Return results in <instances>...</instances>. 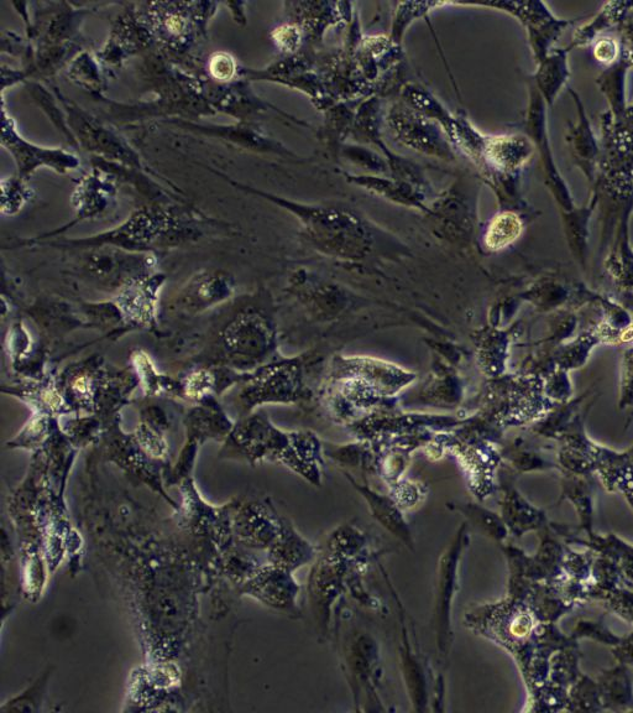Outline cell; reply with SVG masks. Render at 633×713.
<instances>
[{
    "instance_id": "6da1fadb",
    "label": "cell",
    "mask_w": 633,
    "mask_h": 713,
    "mask_svg": "<svg viewBox=\"0 0 633 713\" xmlns=\"http://www.w3.org/2000/svg\"><path fill=\"white\" fill-rule=\"evenodd\" d=\"M213 223L195 208L159 202L139 207L127 221L112 231L88 238L39 244L66 249L111 246L132 253L154 254L197 241L204 236L207 228H213Z\"/></svg>"
},
{
    "instance_id": "7a4b0ae2",
    "label": "cell",
    "mask_w": 633,
    "mask_h": 713,
    "mask_svg": "<svg viewBox=\"0 0 633 713\" xmlns=\"http://www.w3.org/2000/svg\"><path fill=\"white\" fill-rule=\"evenodd\" d=\"M416 381V374L384 359L334 356L329 366L327 400L339 415L378 407Z\"/></svg>"
},
{
    "instance_id": "3957f363",
    "label": "cell",
    "mask_w": 633,
    "mask_h": 713,
    "mask_svg": "<svg viewBox=\"0 0 633 713\" xmlns=\"http://www.w3.org/2000/svg\"><path fill=\"white\" fill-rule=\"evenodd\" d=\"M226 179L230 185L238 190L249 192V194L259 195L264 199L280 205L286 210L294 212L300 217L305 226L308 239L319 252L331 257L345 260H362L368 257L373 249V238L370 236L368 227H365L358 218L347 215V213L322 210V208H307L292 204V202L282 200L280 197L265 194L253 187L240 184L228 178L227 175L217 174Z\"/></svg>"
},
{
    "instance_id": "277c9868",
    "label": "cell",
    "mask_w": 633,
    "mask_h": 713,
    "mask_svg": "<svg viewBox=\"0 0 633 713\" xmlns=\"http://www.w3.org/2000/svg\"><path fill=\"white\" fill-rule=\"evenodd\" d=\"M317 451V442L311 435L284 433L261 414L248 415L235 424L223 449L228 457H239L251 463L261 460L284 462L306 477L310 476L307 454L316 455Z\"/></svg>"
},
{
    "instance_id": "5b68a950",
    "label": "cell",
    "mask_w": 633,
    "mask_h": 713,
    "mask_svg": "<svg viewBox=\"0 0 633 713\" xmlns=\"http://www.w3.org/2000/svg\"><path fill=\"white\" fill-rule=\"evenodd\" d=\"M218 343L224 367L238 373H253L277 359L274 316L263 307H250L230 322Z\"/></svg>"
},
{
    "instance_id": "8992f818",
    "label": "cell",
    "mask_w": 633,
    "mask_h": 713,
    "mask_svg": "<svg viewBox=\"0 0 633 713\" xmlns=\"http://www.w3.org/2000/svg\"><path fill=\"white\" fill-rule=\"evenodd\" d=\"M155 41L174 56H185L206 36L216 3L160 2L139 5ZM138 8V9H139Z\"/></svg>"
},
{
    "instance_id": "52a82bcc",
    "label": "cell",
    "mask_w": 633,
    "mask_h": 713,
    "mask_svg": "<svg viewBox=\"0 0 633 713\" xmlns=\"http://www.w3.org/2000/svg\"><path fill=\"white\" fill-rule=\"evenodd\" d=\"M307 357L280 358L248 373L239 393L243 414L266 404H295L312 397L306 384Z\"/></svg>"
},
{
    "instance_id": "ba28073f",
    "label": "cell",
    "mask_w": 633,
    "mask_h": 713,
    "mask_svg": "<svg viewBox=\"0 0 633 713\" xmlns=\"http://www.w3.org/2000/svg\"><path fill=\"white\" fill-rule=\"evenodd\" d=\"M77 253L75 269L81 277L107 290H120L132 281L153 274L154 254L132 253L111 246L70 249Z\"/></svg>"
},
{
    "instance_id": "9c48e42d",
    "label": "cell",
    "mask_w": 633,
    "mask_h": 713,
    "mask_svg": "<svg viewBox=\"0 0 633 713\" xmlns=\"http://www.w3.org/2000/svg\"><path fill=\"white\" fill-rule=\"evenodd\" d=\"M52 91L65 111L68 127L76 139L78 148L86 150L97 158L127 166V168L141 171V173L154 174L153 170L146 168L139 154L130 148V145L114 130L104 126L90 113L83 111L75 102L68 100L66 96L62 95L59 88L52 87Z\"/></svg>"
},
{
    "instance_id": "30bf717a",
    "label": "cell",
    "mask_w": 633,
    "mask_h": 713,
    "mask_svg": "<svg viewBox=\"0 0 633 713\" xmlns=\"http://www.w3.org/2000/svg\"><path fill=\"white\" fill-rule=\"evenodd\" d=\"M2 145L13 156L19 178L28 180L39 169H50L65 175L80 168V158L70 150L40 147L19 133L17 124L5 107L3 97Z\"/></svg>"
},
{
    "instance_id": "8fae6325",
    "label": "cell",
    "mask_w": 633,
    "mask_h": 713,
    "mask_svg": "<svg viewBox=\"0 0 633 713\" xmlns=\"http://www.w3.org/2000/svg\"><path fill=\"white\" fill-rule=\"evenodd\" d=\"M187 430V442L181 452L180 460L177 461L174 478L175 480H186L191 472L198 451V445H202L207 440L227 439L234 428L221 405L213 397L202 400L197 407L191 409L185 420Z\"/></svg>"
},
{
    "instance_id": "7c38bea8",
    "label": "cell",
    "mask_w": 633,
    "mask_h": 713,
    "mask_svg": "<svg viewBox=\"0 0 633 713\" xmlns=\"http://www.w3.org/2000/svg\"><path fill=\"white\" fill-rule=\"evenodd\" d=\"M134 7L135 5L130 4L129 9L119 15L106 45L97 52L96 56L101 65L114 69L122 65L128 57L149 49L155 43L149 25L139 9Z\"/></svg>"
},
{
    "instance_id": "4fadbf2b",
    "label": "cell",
    "mask_w": 633,
    "mask_h": 713,
    "mask_svg": "<svg viewBox=\"0 0 633 713\" xmlns=\"http://www.w3.org/2000/svg\"><path fill=\"white\" fill-rule=\"evenodd\" d=\"M115 192H117V180L114 176L102 166L93 164L91 173L83 176L73 192L72 205L76 211L75 218L59 231L45 234L40 238V241L65 232L77 223L101 216L111 206Z\"/></svg>"
},
{
    "instance_id": "5bb4252c",
    "label": "cell",
    "mask_w": 633,
    "mask_h": 713,
    "mask_svg": "<svg viewBox=\"0 0 633 713\" xmlns=\"http://www.w3.org/2000/svg\"><path fill=\"white\" fill-rule=\"evenodd\" d=\"M164 281L165 275L153 273L124 286L114 301L122 320L128 325L145 327V329L154 327L159 293Z\"/></svg>"
},
{
    "instance_id": "9a60e30c",
    "label": "cell",
    "mask_w": 633,
    "mask_h": 713,
    "mask_svg": "<svg viewBox=\"0 0 633 713\" xmlns=\"http://www.w3.org/2000/svg\"><path fill=\"white\" fill-rule=\"evenodd\" d=\"M234 291L232 275L223 270H201L183 286L175 304L186 314L196 315L229 300Z\"/></svg>"
},
{
    "instance_id": "2e32d148",
    "label": "cell",
    "mask_w": 633,
    "mask_h": 713,
    "mask_svg": "<svg viewBox=\"0 0 633 713\" xmlns=\"http://www.w3.org/2000/svg\"><path fill=\"white\" fill-rule=\"evenodd\" d=\"M292 294L300 300L303 309L313 320L331 322L338 320L353 304L352 298L339 286L296 275Z\"/></svg>"
},
{
    "instance_id": "e0dca14e",
    "label": "cell",
    "mask_w": 633,
    "mask_h": 713,
    "mask_svg": "<svg viewBox=\"0 0 633 713\" xmlns=\"http://www.w3.org/2000/svg\"><path fill=\"white\" fill-rule=\"evenodd\" d=\"M164 122L188 130L191 133L237 144L239 147L255 150L269 148L268 140L261 137L254 128L244 123L232 124V126H216V124H201L185 118H167Z\"/></svg>"
},
{
    "instance_id": "ac0fdd59",
    "label": "cell",
    "mask_w": 633,
    "mask_h": 713,
    "mask_svg": "<svg viewBox=\"0 0 633 713\" xmlns=\"http://www.w3.org/2000/svg\"><path fill=\"white\" fill-rule=\"evenodd\" d=\"M438 366H434L432 376L422 389V398L428 404L455 407L462 398V383L452 368L441 362Z\"/></svg>"
},
{
    "instance_id": "d6986e66",
    "label": "cell",
    "mask_w": 633,
    "mask_h": 713,
    "mask_svg": "<svg viewBox=\"0 0 633 713\" xmlns=\"http://www.w3.org/2000/svg\"><path fill=\"white\" fill-rule=\"evenodd\" d=\"M101 70L102 65L96 54L81 51L68 65L67 74L76 85L85 88L94 97L103 98L106 85Z\"/></svg>"
},
{
    "instance_id": "ffe728a7",
    "label": "cell",
    "mask_w": 633,
    "mask_h": 713,
    "mask_svg": "<svg viewBox=\"0 0 633 713\" xmlns=\"http://www.w3.org/2000/svg\"><path fill=\"white\" fill-rule=\"evenodd\" d=\"M138 381L148 397H155L162 392L182 395V384L166 376H162L151 362V359L143 351H136L132 356Z\"/></svg>"
},
{
    "instance_id": "44dd1931",
    "label": "cell",
    "mask_w": 633,
    "mask_h": 713,
    "mask_svg": "<svg viewBox=\"0 0 633 713\" xmlns=\"http://www.w3.org/2000/svg\"><path fill=\"white\" fill-rule=\"evenodd\" d=\"M29 88L31 96H33L35 102H38L41 109L47 114V117L51 119L57 129L61 130V133L65 135L68 142H70L73 147L78 148L76 139L73 137L70 127H68L65 111H60V102L57 100L55 93L52 95L46 87L36 82L29 83Z\"/></svg>"
},
{
    "instance_id": "7402d4cb",
    "label": "cell",
    "mask_w": 633,
    "mask_h": 713,
    "mask_svg": "<svg viewBox=\"0 0 633 713\" xmlns=\"http://www.w3.org/2000/svg\"><path fill=\"white\" fill-rule=\"evenodd\" d=\"M26 181L18 175L2 181V213L4 216L17 215L33 199L34 192Z\"/></svg>"
},
{
    "instance_id": "603a6c76",
    "label": "cell",
    "mask_w": 633,
    "mask_h": 713,
    "mask_svg": "<svg viewBox=\"0 0 633 713\" xmlns=\"http://www.w3.org/2000/svg\"><path fill=\"white\" fill-rule=\"evenodd\" d=\"M520 231L521 223L514 215L505 213V215L496 217L486 232V247L494 249V251L505 248L515 241Z\"/></svg>"
},
{
    "instance_id": "cb8c5ba5",
    "label": "cell",
    "mask_w": 633,
    "mask_h": 713,
    "mask_svg": "<svg viewBox=\"0 0 633 713\" xmlns=\"http://www.w3.org/2000/svg\"><path fill=\"white\" fill-rule=\"evenodd\" d=\"M207 71L214 82L219 85H228V83L237 81L242 70L233 55L226 51H219L209 57Z\"/></svg>"
},
{
    "instance_id": "d4e9b609",
    "label": "cell",
    "mask_w": 633,
    "mask_h": 713,
    "mask_svg": "<svg viewBox=\"0 0 633 713\" xmlns=\"http://www.w3.org/2000/svg\"><path fill=\"white\" fill-rule=\"evenodd\" d=\"M49 676L50 671H47L34 685H31L28 690L24 691L17 699L10 701L9 704L18 706L17 709H15L17 711H35V706H38L41 704V701H43Z\"/></svg>"
},
{
    "instance_id": "484cf974",
    "label": "cell",
    "mask_w": 633,
    "mask_h": 713,
    "mask_svg": "<svg viewBox=\"0 0 633 713\" xmlns=\"http://www.w3.org/2000/svg\"><path fill=\"white\" fill-rule=\"evenodd\" d=\"M272 38L281 49L286 51L294 50L298 44V33L292 26H281V28L274 31Z\"/></svg>"
}]
</instances>
